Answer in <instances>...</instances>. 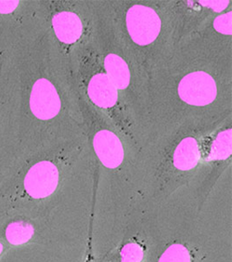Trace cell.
<instances>
[{"instance_id": "cell-1", "label": "cell", "mask_w": 232, "mask_h": 262, "mask_svg": "<svg viewBox=\"0 0 232 262\" xmlns=\"http://www.w3.org/2000/svg\"><path fill=\"white\" fill-rule=\"evenodd\" d=\"M126 20L128 34L138 45L151 44L160 34V17L149 7L133 6L127 11Z\"/></svg>"}, {"instance_id": "cell-2", "label": "cell", "mask_w": 232, "mask_h": 262, "mask_svg": "<svg viewBox=\"0 0 232 262\" xmlns=\"http://www.w3.org/2000/svg\"><path fill=\"white\" fill-rule=\"evenodd\" d=\"M217 84L212 76L198 71L184 76L178 86L182 101L194 106L210 104L217 97Z\"/></svg>"}, {"instance_id": "cell-3", "label": "cell", "mask_w": 232, "mask_h": 262, "mask_svg": "<svg viewBox=\"0 0 232 262\" xmlns=\"http://www.w3.org/2000/svg\"><path fill=\"white\" fill-rule=\"evenodd\" d=\"M60 182V172L54 163L41 161L26 173L24 187L29 196L44 199L55 192Z\"/></svg>"}, {"instance_id": "cell-4", "label": "cell", "mask_w": 232, "mask_h": 262, "mask_svg": "<svg viewBox=\"0 0 232 262\" xmlns=\"http://www.w3.org/2000/svg\"><path fill=\"white\" fill-rule=\"evenodd\" d=\"M30 108L39 119L48 120L55 117L61 109V100L51 81L41 78L32 89Z\"/></svg>"}, {"instance_id": "cell-5", "label": "cell", "mask_w": 232, "mask_h": 262, "mask_svg": "<svg viewBox=\"0 0 232 262\" xmlns=\"http://www.w3.org/2000/svg\"><path fill=\"white\" fill-rule=\"evenodd\" d=\"M94 150L101 164L108 168H116L124 160L125 151L121 141L111 131H99L93 141Z\"/></svg>"}, {"instance_id": "cell-6", "label": "cell", "mask_w": 232, "mask_h": 262, "mask_svg": "<svg viewBox=\"0 0 232 262\" xmlns=\"http://www.w3.org/2000/svg\"><path fill=\"white\" fill-rule=\"evenodd\" d=\"M87 93L91 101L101 108H111L117 101V90L104 74L95 75L91 78Z\"/></svg>"}, {"instance_id": "cell-7", "label": "cell", "mask_w": 232, "mask_h": 262, "mask_svg": "<svg viewBox=\"0 0 232 262\" xmlns=\"http://www.w3.org/2000/svg\"><path fill=\"white\" fill-rule=\"evenodd\" d=\"M52 26L57 37L67 44L78 40L83 31V25L79 16L68 11L56 14L52 20Z\"/></svg>"}, {"instance_id": "cell-8", "label": "cell", "mask_w": 232, "mask_h": 262, "mask_svg": "<svg viewBox=\"0 0 232 262\" xmlns=\"http://www.w3.org/2000/svg\"><path fill=\"white\" fill-rule=\"evenodd\" d=\"M200 161V150L195 139L186 138L175 149L172 164L178 171H191Z\"/></svg>"}, {"instance_id": "cell-9", "label": "cell", "mask_w": 232, "mask_h": 262, "mask_svg": "<svg viewBox=\"0 0 232 262\" xmlns=\"http://www.w3.org/2000/svg\"><path fill=\"white\" fill-rule=\"evenodd\" d=\"M104 66L106 76L116 90H125L130 82V71L126 61L120 56L111 53L105 57Z\"/></svg>"}, {"instance_id": "cell-10", "label": "cell", "mask_w": 232, "mask_h": 262, "mask_svg": "<svg viewBox=\"0 0 232 262\" xmlns=\"http://www.w3.org/2000/svg\"><path fill=\"white\" fill-rule=\"evenodd\" d=\"M148 256L146 243L137 237H133L122 244L117 249L113 262H145Z\"/></svg>"}, {"instance_id": "cell-11", "label": "cell", "mask_w": 232, "mask_h": 262, "mask_svg": "<svg viewBox=\"0 0 232 262\" xmlns=\"http://www.w3.org/2000/svg\"><path fill=\"white\" fill-rule=\"evenodd\" d=\"M195 255L189 245L182 242L170 244L161 252L157 262H194Z\"/></svg>"}, {"instance_id": "cell-12", "label": "cell", "mask_w": 232, "mask_h": 262, "mask_svg": "<svg viewBox=\"0 0 232 262\" xmlns=\"http://www.w3.org/2000/svg\"><path fill=\"white\" fill-rule=\"evenodd\" d=\"M35 234V228L27 222L10 223L6 229V238L12 246H22L30 241Z\"/></svg>"}, {"instance_id": "cell-13", "label": "cell", "mask_w": 232, "mask_h": 262, "mask_svg": "<svg viewBox=\"0 0 232 262\" xmlns=\"http://www.w3.org/2000/svg\"><path fill=\"white\" fill-rule=\"evenodd\" d=\"M231 155V129L220 132L213 141L209 157L214 160H225Z\"/></svg>"}, {"instance_id": "cell-14", "label": "cell", "mask_w": 232, "mask_h": 262, "mask_svg": "<svg viewBox=\"0 0 232 262\" xmlns=\"http://www.w3.org/2000/svg\"><path fill=\"white\" fill-rule=\"evenodd\" d=\"M214 26L216 30L224 35L231 34V12H227L226 14L217 17L214 21Z\"/></svg>"}, {"instance_id": "cell-15", "label": "cell", "mask_w": 232, "mask_h": 262, "mask_svg": "<svg viewBox=\"0 0 232 262\" xmlns=\"http://www.w3.org/2000/svg\"><path fill=\"white\" fill-rule=\"evenodd\" d=\"M200 2L202 5L215 11H221L225 8H227V5L229 4L228 1H200Z\"/></svg>"}, {"instance_id": "cell-16", "label": "cell", "mask_w": 232, "mask_h": 262, "mask_svg": "<svg viewBox=\"0 0 232 262\" xmlns=\"http://www.w3.org/2000/svg\"><path fill=\"white\" fill-rule=\"evenodd\" d=\"M19 5L18 1H0V12L10 13L15 10Z\"/></svg>"}, {"instance_id": "cell-17", "label": "cell", "mask_w": 232, "mask_h": 262, "mask_svg": "<svg viewBox=\"0 0 232 262\" xmlns=\"http://www.w3.org/2000/svg\"><path fill=\"white\" fill-rule=\"evenodd\" d=\"M83 262H103V258L97 257L96 254L94 253L90 241L88 243V247L86 249V257L84 258Z\"/></svg>"}, {"instance_id": "cell-18", "label": "cell", "mask_w": 232, "mask_h": 262, "mask_svg": "<svg viewBox=\"0 0 232 262\" xmlns=\"http://www.w3.org/2000/svg\"><path fill=\"white\" fill-rule=\"evenodd\" d=\"M3 252V246H2V244L0 243V255H1V253Z\"/></svg>"}]
</instances>
